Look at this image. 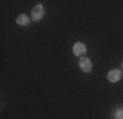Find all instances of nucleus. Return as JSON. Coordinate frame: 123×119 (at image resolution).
Returning a JSON list of instances; mask_svg holds the SVG:
<instances>
[{"instance_id":"nucleus-1","label":"nucleus","mask_w":123,"mask_h":119,"mask_svg":"<svg viewBox=\"0 0 123 119\" xmlns=\"http://www.w3.org/2000/svg\"><path fill=\"white\" fill-rule=\"evenodd\" d=\"M31 16H32V19L34 21H38L41 20L44 16V8L42 5H36L35 7H33L32 11H31Z\"/></svg>"},{"instance_id":"nucleus-2","label":"nucleus","mask_w":123,"mask_h":119,"mask_svg":"<svg viewBox=\"0 0 123 119\" xmlns=\"http://www.w3.org/2000/svg\"><path fill=\"white\" fill-rule=\"evenodd\" d=\"M73 52H74V54L77 55V56H81V55L86 54L87 49H86V45L84 43L77 42V43L74 44V46H73Z\"/></svg>"},{"instance_id":"nucleus-3","label":"nucleus","mask_w":123,"mask_h":119,"mask_svg":"<svg viewBox=\"0 0 123 119\" xmlns=\"http://www.w3.org/2000/svg\"><path fill=\"white\" fill-rule=\"evenodd\" d=\"M121 76H122V72L119 68L111 70L110 72L108 73V79L110 80V82H112V83H117L118 80H120Z\"/></svg>"},{"instance_id":"nucleus-4","label":"nucleus","mask_w":123,"mask_h":119,"mask_svg":"<svg viewBox=\"0 0 123 119\" xmlns=\"http://www.w3.org/2000/svg\"><path fill=\"white\" fill-rule=\"evenodd\" d=\"M79 66L84 72L86 73H89L92 68V63L88 57H81L79 61Z\"/></svg>"},{"instance_id":"nucleus-5","label":"nucleus","mask_w":123,"mask_h":119,"mask_svg":"<svg viewBox=\"0 0 123 119\" xmlns=\"http://www.w3.org/2000/svg\"><path fill=\"white\" fill-rule=\"evenodd\" d=\"M17 23L19 26H28L30 23V18L25 14H20V16L17 18Z\"/></svg>"},{"instance_id":"nucleus-6","label":"nucleus","mask_w":123,"mask_h":119,"mask_svg":"<svg viewBox=\"0 0 123 119\" xmlns=\"http://www.w3.org/2000/svg\"><path fill=\"white\" fill-rule=\"evenodd\" d=\"M114 118L115 119H123V109H117L114 111Z\"/></svg>"},{"instance_id":"nucleus-7","label":"nucleus","mask_w":123,"mask_h":119,"mask_svg":"<svg viewBox=\"0 0 123 119\" xmlns=\"http://www.w3.org/2000/svg\"><path fill=\"white\" fill-rule=\"evenodd\" d=\"M122 68H123V62H122Z\"/></svg>"}]
</instances>
